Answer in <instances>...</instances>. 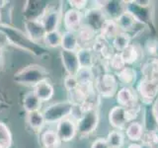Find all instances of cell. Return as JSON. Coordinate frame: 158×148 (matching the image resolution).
Returning <instances> with one entry per match:
<instances>
[{"instance_id": "9a60e30c", "label": "cell", "mask_w": 158, "mask_h": 148, "mask_svg": "<svg viewBox=\"0 0 158 148\" xmlns=\"http://www.w3.org/2000/svg\"><path fill=\"white\" fill-rule=\"evenodd\" d=\"M115 21L117 22L118 28L121 29L122 32L127 33L131 35V32H132L137 26V24H143V22L139 21L135 14H132L131 11L126 9L125 12H123Z\"/></svg>"}, {"instance_id": "7a4b0ae2", "label": "cell", "mask_w": 158, "mask_h": 148, "mask_svg": "<svg viewBox=\"0 0 158 148\" xmlns=\"http://www.w3.org/2000/svg\"><path fill=\"white\" fill-rule=\"evenodd\" d=\"M48 80V71L39 64H30L13 75V81L23 86L35 87L39 83Z\"/></svg>"}, {"instance_id": "484cf974", "label": "cell", "mask_w": 158, "mask_h": 148, "mask_svg": "<svg viewBox=\"0 0 158 148\" xmlns=\"http://www.w3.org/2000/svg\"><path fill=\"white\" fill-rule=\"evenodd\" d=\"M41 142L44 148H53L61 145V142L56 134V130H44L41 135Z\"/></svg>"}, {"instance_id": "4fadbf2b", "label": "cell", "mask_w": 158, "mask_h": 148, "mask_svg": "<svg viewBox=\"0 0 158 148\" xmlns=\"http://www.w3.org/2000/svg\"><path fill=\"white\" fill-rule=\"evenodd\" d=\"M60 59L62 65L64 67V70L66 71L67 75L76 76L79 69L81 68L80 63H79L77 51H67L61 49Z\"/></svg>"}, {"instance_id": "f1b7e54d", "label": "cell", "mask_w": 158, "mask_h": 148, "mask_svg": "<svg viewBox=\"0 0 158 148\" xmlns=\"http://www.w3.org/2000/svg\"><path fill=\"white\" fill-rule=\"evenodd\" d=\"M106 140L111 148H122L125 144V134L122 130H112L108 133Z\"/></svg>"}, {"instance_id": "8fae6325", "label": "cell", "mask_w": 158, "mask_h": 148, "mask_svg": "<svg viewBox=\"0 0 158 148\" xmlns=\"http://www.w3.org/2000/svg\"><path fill=\"white\" fill-rule=\"evenodd\" d=\"M24 29L27 36L36 43H44L46 37V30L44 28L41 20H26L24 22Z\"/></svg>"}, {"instance_id": "6da1fadb", "label": "cell", "mask_w": 158, "mask_h": 148, "mask_svg": "<svg viewBox=\"0 0 158 148\" xmlns=\"http://www.w3.org/2000/svg\"><path fill=\"white\" fill-rule=\"evenodd\" d=\"M0 30H2L5 33L10 44H12V46L39 57H42L48 54L47 48H44L41 44L33 42L27 36L26 33L21 31V30L16 27L12 26V25L1 23L0 24Z\"/></svg>"}, {"instance_id": "b9f144b4", "label": "cell", "mask_w": 158, "mask_h": 148, "mask_svg": "<svg viewBox=\"0 0 158 148\" xmlns=\"http://www.w3.org/2000/svg\"><path fill=\"white\" fill-rule=\"evenodd\" d=\"M4 66V56H3V51H0V71L3 69Z\"/></svg>"}, {"instance_id": "ffe728a7", "label": "cell", "mask_w": 158, "mask_h": 148, "mask_svg": "<svg viewBox=\"0 0 158 148\" xmlns=\"http://www.w3.org/2000/svg\"><path fill=\"white\" fill-rule=\"evenodd\" d=\"M117 78L123 87H131L136 81L137 72L133 67L126 66L120 72H117Z\"/></svg>"}, {"instance_id": "3957f363", "label": "cell", "mask_w": 158, "mask_h": 148, "mask_svg": "<svg viewBox=\"0 0 158 148\" xmlns=\"http://www.w3.org/2000/svg\"><path fill=\"white\" fill-rule=\"evenodd\" d=\"M140 112V107L137 106L131 109H125L121 106L113 107L109 112V123L117 130H126L128 123L135 121Z\"/></svg>"}, {"instance_id": "8992f818", "label": "cell", "mask_w": 158, "mask_h": 148, "mask_svg": "<svg viewBox=\"0 0 158 148\" xmlns=\"http://www.w3.org/2000/svg\"><path fill=\"white\" fill-rule=\"evenodd\" d=\"M77 132L81 136H88L96 131L99 125L98 108L83 112L82 117L76 121Z\"/></svg>"}, {"instance_id": "60d3db41", "label": "cell", "mask_w": 158, "mask_h": 148, "mask_svg": "<svg viewBox=\"0 0 158 148\" xmlns=\"http://www.w3.org/2000/svg\"><path fill=\"white\" fill-rule=\"evenodd\" d=\"M152 115L154 117L155 121L158 123V97L155 99V101L153 102L152 105Z\"/></svg>"}, {"instance_id": "f546056e", "label": "cell", "mask_w": 158, "mask_h": 148, "mask_svg": "<svg viewBox=\"0 0 158 148\" xmlns=\"http://www.w3.org/2000/svg\"><path fill=\"white\" fill-rule=\"evenodd\" d=\"M76 78L79 85H89L95 82V74L93 72V68L81 67L76 74Z\"/></svg>"}, {"instance_id": "ee69618b", "label": "cell", "mask_w": 158, "mask_h": 148, "mask_svg": "<svg viewBox=\"0 0 158 148\" xmlns=\"http://www.w3.org/2000/svg\"><path fill=\"white\" fill-rule=\"evenodd\" d=\"M141 148H154V146L149 144V143H146V142H142L141 143Z\"/></svg>"}, {"instance_id": "603a6c76", "label": "cell", "mask_w": 158, "mask_h": 148, "mask_svg": "<svg viewBox=\"0 0 158 148\" xmlns=\"http://www.w3.org/2000/svg\"><path fill=\"white\" fill-rule=\"evenodd\" d=\"M122 31L121 29L118 28L117 22L113 19H108L105 22V24L103 25L100 32L98 35H100L101 37L105 38L106 39H113L117 35L120 34Z\"/></svg>"}, {"instance_id": "ac0fdd59", "label": "cell", "mask_w": 158, "mask_h": 148, "mask_svg": "<svg viewBox=\"0 0 158 148\" xmlns=\"http://www.w3.org/2000/svg\"><path fill=\"white\" fill-rule=\"evenodd\" d=\"M61 49L67 51H77L80 46H79L78 37L76 33L65 31L62 33V39H61Z\"/></svg>"}, {"instance_id": "cb8c5ba5", "label": "cell", "mask_w": 158, "mask_h": 148, "mask_svg": "<svg viewBox=\"0 0 158 148\" xmlns=\"http://www.w3.org/2000/svg\"><path fill=\"white\" fill-rule=\"evenodd\" d=\"M123 1H108L107 5L103 8V11L109 19L116 20L120 15L126 11V4Z\"/></svg>"}, {"instance_id": "7c38bea8", "label": "cell", "mask_w": 158, "mask_h": 148, "mask_svg": "<svg viewBox=\"0 0 158 148\" xmlns=\"http://www.w3.org/2000/svg\"><path fill=\"white\" fill-rule=\"evenodd\" d=\"M118 106L125 109H131L138 106V95L131 87H123L117 93Z\"/></svg>"}, {"instance_id": "2e32d148", "label": "cell", "mask_w": 158, "mask_h": 148, "mask_svg": "<svg viewBox=\"0 0 158 148\" xmlns=\"http://www.w3.org/2000/svg\"><path fill=\"white\" fill-rule=\"evenodd\" d=\"M78 37V42L80 47H88L91 48L94 42L98 36V33L93 30L88 25L83 24L82 27L79 29V31L76 33Z\"/></svg>"}, {"instance_id": "4316f807", "label": "cell", "mask_w": 158, "mask_h": 148, "mask_svg": "<svg viewBox=\"0 0 158 148\" xmlns=\"http://www.w3.org/2000/svg\"><path fill=\"white\" fill-rule=\"evenodd\" d=\"M120 53L126 63V65H131V64L135 63L140 57V51L135 44L132 43H131L126 49H123Z\"/></svg>"}, {"instance_id": "83f0119b", "label": "cell", "mask_w": 158, "mask_h": 148, "mask_svg": "<svg viewBox=\"0 0 158 148\" xmlns=\"http://www.w3.org/2000/svg\"><path fill=\"white\" fill-rule=\"evenodd\" d=\"M131 42V36H130L127 33L121 32L112 39V47L115 51L122 52L123 49H126L130 46Z\"/></svg>"}, {"instance_id": "ab89813d", "label": "cell", "mask_w": 158, "mask_h": 148, "mask_svg": "<svg viewBox=\"0 0 158 148\" xmlns=\"http://www.w3.org/2000/svg\"><path fill=\"white\" fill-rule=\"evenodd\" d=\"M10 43L7 39V36L5 35V33L2 30H0V51H3V48H5Z\"/></svg>"}, {"instance_id": "ba28073f", "label": "cell", "mask_w": 158, "mask_h": 148, "mask_svg": "<svg viewBox=\"0 0 158 148\" xmlns=\"http://www.w3.org/2000/svg\"><path fill=\"white\" fill-rule=\"evenodd\" d=\"M56 132L61 143L72 141L78 133L76 121L71 117L64 118L56 123Z\"/></svg>"}, {"instance_id": "5bb4252c", "label": "cell", "mask_w": 158, "mask_h": 148, "mask_svg": "<svg viewBox=\"0 0 158 148\" xmlns=\"http://www.w3.org/2000/svg\"><path fill=\"white\" fill-rule=\"evenodd\" d=\"M63 24L66 31L77 33L83 25V15L81 11L75 9H68L63 15Z\"/></svg>"}, {"instance_id": "bcb514c9", "label": "cell", "mask_w": 158, "mask_h": 148, "mask_svg": "<svg viewBox=\"0 0 158 148\" xmlns=\"http://www.w3.org/2000/svg\"><path fill=\"white\" fill-rule=\"evenodd\" d=\"M1 18H2V16H1V12H0V24H1Z\"/></svg>"}, {"instance_id": "e0dca14e", "label": "cell", "mask_w": 158, "mask_h": 148, "mask_svg": "<svg viewBox=\"0 0 158 148\" xmlns=\"http://www.w3.org/2000/svg\"><path fill=\"white\" fill-rule=\"evenodd\" d=\"M34 94L42 103L48 102L54 95V88L48 80L39 83L33 88Z\"/></svg>"}, {"instance_id": "d6986e66", "label": "cell", "mask_w": 158, "mask_h": 148, "mask_svg": "<svg viewBox=\"0 0 158 148\" xmlns=\"http://www.w3.org/2000/svg\"><path fill=\"white\" fill-rule=\"evenodd\" d=\"M26 121L28 125L35 131H41L47 125L42 111L28 113L26 116Z\"/></svg>"}, {"instance_id": "e575fe53", "label": "cell", "mask_w": 158, "mask_h": 148, "mask_svg": "<svg viewBox=\"0 0 158 148\" xmlns=\"http://www.w3.org/2000/svg\"><path fill=\"white\" fill-rule=\"evenodd\" d=\"M64 87L67 90V92H70L77 89L79 87V83L76 76H70V75H67L65 78H64Z\"/></svg>"}, {"instance_id": "7dc6e473", "label": "cell", "mask_w": 158, "mask_h": 148, "mask_svg": "<svg viewBox=\"0 0 158 148\" xmlns=\"http://www.w3.org/2000/svg\"><path fill=\"white\" fill-rule=\"evenodd\" d=\"M43 148H44V147H43ZM53 148H62V147H61V146H58V147H53Z\"/></svg>"}, {"instance_id": "d4e9b609", "label": "cell", "mask_w": 158, "mask_h": 148, "mask_svg": "<svg viewBox=\"0 0 158 148\" xmlns=\"http://www.w3.org/2000/svg\"><path fill=\"white\" fill-rule=\"evenodd\" d=\"M42 104L43 103L39 100L38 97L35 95L33 91L25 94V96L23 98V108L27 112V113L41 111Z\"/></svg>"}, {"instance_id": "836d02e7", "label": "cell", "mask_w": 158, "mask_h": 148, "mask_svg": "<svg viewBox=\"0 0 158 148\" xmlns=\"http://www.w3.org/2000/svg\"><path fill=\"white\" fill-rule=\"evenodd\" d=\"M144 51L150 56H158V41L154 39H149L145 42Z\"/></svg>"}, {"instance_id": "7402d4cb", "label": "cell", "mask_w": 158, "mask_h": 148, "mask_svg": "<svg viewBox=\"0 0 158 148\" xmlns=\"http://www.w3.org/2000/svg\"><path fill=\"white\" fill-rule=\"evenodd\" d=\"M126 136L132 142H136L142 139V136L144 134V127L138 121H132L128 123L126 127Z\"/></svg>"}, {"instance_id": "4dcf8cb0", "label": "cell", "mask_w": 158, "mask_h": 148, "mask_svg": "<svg viewBox=\"0 0 158 148\" xmlns=\"http://www.w3.org/2000/svg\"><path fill=\"white\" fill-rule=\"evenodd\" d=\"M61 39H62V33H60L56 30V31L49 32L46 34V37L44 39V43L47 47L52 48H56L61 46Z\"/></svg>"}, {"instance_id": "8d00e7d4", "label": "cell", "mask_w": 158, "mask_h": 148, "mask_svg": "<svg viewBox=\"0 0 158 148\" xmlns=\"http://www.w3.org/2000/svg\"><path fill=\"white\" fill-rule=\"evenodd\" d=\"M68 3L72 9L78 10V11H82L83 9H85L87 7L88 1H86V0H69Z\"/></svg>"}, {"instance_id": "277c9868", "label": "cell", "mask_w": 158, "mask_h": 148, "mask_svg": "<svg viewBox=\"0 0 158 148\" xmlns=\"http://www.w3.org/2000/svg\"><path fill=\"white\" fill-rule=\"evenodd\" d=\"M74 109V105L67 101L56 102L48 105L42 111L47 125L57 123L64 118L70 117Z\"/></svg>"}, {"instance_id": "f35d334b", "label": "cell", "mask_w": 158, "mask_h": 148, "mask_svg": "<svg viewBox=\"0 0 158 148\" xmlns=\"http://www.w3.org/2000/svg\"><path fill=\"white\" fill-rule=\"evenodd\" d=\"M131 3L139 8L146 9L151 6L152 1H149V0H135V1H131Z\"/></svg>"}, {"instance_id": "d6a6232c", "label": "cell", "mask_w": 158, "mask_h": 148, "mask_svg": "<svg viewBox=\"0 0 158 148\" xmlns=\"http://www.w3.org/2000/svg\"><path fill=\"white\" fill-rule=\"evenodd\" d=\"M108 62H109V66H110V68L113 69V70H115L116 72H120L127 66L120 52L114 53V56L109 59Z\"/></svg>"}, {"instance_id": "52a82bcc", "label": "cell", "mask_w": 158, "mask_h": 148, "mask_svg": "<svg viewBox=\"0 0 158 148\" xmlns=\"http://www.w3.org/2000/svg\"><path fill=\"white\" fill-rule=\"evenodd\" d=\"M135 91L141 98V101L148 105L154 102L158 97V83L150 79L143 78L137 83Z\"/></svg>"}, {"instance_id": "7bdbcfd3", "label": "cell", "mask_w": 158, "mask_h": 148, "mask_svg": "<svg viewBox=\"0 0 158 148\" xmlns=\"http://www.w3.org/2000/svg\"><path fill=\"white\" fill-rule=\"evenodd\" d=\"M127 148H141V145L137 142H131L127 145Z\"/></svg>"}, {"instance_id": "1f68e13d", "label": "cell", "mask_w": 158, "mask_h": 148, "mask_svg": "<svg viewBox=\"0 0 158 148\" xmlns=\"http://www.w3.org/2000/svg\"><path fill=\"white\" fill-rule=\"evenodd\" d=\"M12 145V134L9 127L4 122L0 121V147L10 148Z\"/></svg>"}, {"instance_id": "44dd1931", "label": "cell", "mask_w": 158, "mask_h": 148, "mask_svg": "<svg viewBox=\"0 0 158 148\" xmlns=\"http://www.w3.org/2000/svg\"><path fill=\"white\" fill-rule=\"evenodd\" d=\"M77 56L81 67L93 68L95 66V53L91 48L80 47L77 51Z\"/></svg>"}, {"instance_id": "f6af8a7d", "label": "cell", "mask_w": 158, "mask_h": 148, "mask_svg": "<svg viewBox=\"0 0 158 148\" xmlns=\"http://www.w3.org/2000/svg\"><path fill=\"white\" fill-rule=\"evenodd\" d=\"M7 3H8V1H5V0H1V1H0V9H2L3 7L6 6Z\"/></svg>"}, {"instance_id": "d590c367", "label": "cell", "mask_w": 158, "mask_h": 148, "mask_svg": "<svg viewBox=\"0 0 158 148\" xmlns=\"http://www.w3.org/2000/svg\"><path fill=\"white\" fill-rule=\"evenodd\" d=\"M141 140H142V142L149 143V144L154 146L158 143V134L155 131H148L146 133L144 132Z\"/></svg>"}, {"instance_id": "74e56055", "label": "cell", "mask_w": 158, "mask_h": 148, "mask_svg": "<svg viewBox=\"0 0 158 148\" xmlns=\"http://www.w3.org/2000/svg\"><path fill=\"white\" fill-rule=\"evenodd\" d=\"M90 148H111V147L108 144L106 138L99 137L92 142Z\"/></svg>"}, {"instance_id": "5b68a950", "label": "cell", "mask_w": 158, "mask_h": 148, "mask_svg": "<svg viewBox=\"0 0 158 148\" xmlns=\"http://www.w3.org/2000/svg\"><path fill=\"white\" fill-rule=\"evenodd\" d=\"M94 87L97 93L103 98H112L118 91L117 77L112 73H102L95 77Z\"/></svg>"}, {"instance_id": "9c48e42d", "label": "cell", "mask_w": 158, "mask_h": 148, "mask_svg": "<svg viewBox=\"0 0 158 148\" xmlns=\"http://www.w3.org/2000/svg\"><path fill=\"white\" fill-rule=\"evenodd\" d=\"M61 8H51L49 6L46 7L44 14L41 17V22L44 25V28L46 30L47 33L53 32L58 30L59 23L62 18Z\"/></svg>"}, {"instance_id": "30bf717a", "label": "cell", "mask_w": 158, "mask_h": 148, "mask_svg": "<svg viewBox=\"0 0 158 148\" xmlns=\"http://www.w3.org/2000/svg\"><path fill=\"white\" fill-rule=\"evenodd\" d=\"M84 18L86 20L85 24L88 25L89 27H91L93 30H95L98 34L100 32L102 26L109 19L105 12L103 11V9H100L96 6L87 9L85 11Z\"/></svg>"}]
</instances>
